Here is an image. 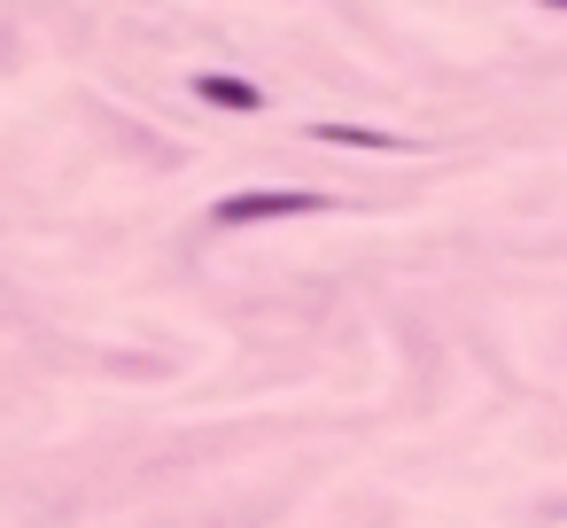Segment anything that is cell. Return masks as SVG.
<instances>
[{"label": "cell", "instance_id": "cell-1", "mask_svg": "<svg viewBox=\"0 0 567 528\" xmlns=\"http://www.w3.org/2000/svg\"><path fill=\"white\" fill-rule=\"evenodd\" d=\"M280 210H303V195H241V203H226V218H280Z\"/></svg>", "mask_w": 567, "mask_h": 528}]
</instances>
